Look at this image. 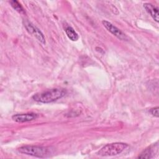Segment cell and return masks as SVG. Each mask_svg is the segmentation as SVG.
I'll use <instances>...</instances> for the list:
<instances>
[{
	"mask_svg": "<svg viewBox=\"0 0 159 159\" xmlns=\"http://www.w3.org/2000/svg\"><path fill=\"white\" fill-rule=\"evenodd\" d=\"M66 91L61 88H53L47 91L37 93L32 96V99L39 102L50 103L55 101L66 94Z\"/></svg>",
	"mask_w": 159,
	"mask_h": 159,
	"instance_id": "obj_1",
	"label": "cell"
},
{
	"mask_svg": "<svg viewBox=\"0 0 159 159\" xmlns=\"http://www.w3.org/2000/svg\"><path fill=\"white\" fill-rule=\"evenodd\" d=\"M18 151L23 154L30 155L39 158H45L52 155V149L50 147L36 146V145H24L19 147Z\"/></svg>",
	"mask_w": 159,
	"mask_h": 159,
	"instance_id": "obj_2",
	"label": "cell"
},
{
	"mask_svg": "<svg viewBox=\"0 0 159 159\" xmlns=\"http://www.w3.org/2000/svg\"><path fill=\"white\" fill-rule=\"evenodd\" d=\"M128 145L122 142H115L107 144L101 148L98 152L97 155L101 157H109L117 155L122 153Z\"/></svg>",
	"mask_w": 159,
	"mask_h": 159,
	"instance_id": "obj_3",
	"label": "cell"
},
{
	"mask_svg": "<svg viewBox=\"0 0 159 159\" xmlns=\"http://www.w3.org/2000/svg\"><path fill=\"white\" fill-rule=\"evenodd\" d=\"M24 27L26 29L27 31L34 35L39 42H40L42 43L45 44V39L43 35V34L42 33V32L35 26H34L32 23L29 22V21H25L24 22Z\"/></svg>",
	"mask_w": 159,
	"mask_h": 159,
	"instance_id": "obj_4",
	"label": "cell"
},
{
	"mask_svg": "<svg viewBox=\"0 0 159 159\" xmlns=\"http://www.w3.org/2000/svg\"><path fill=\"white\" fill-rule=\"evenodd\" d=\"M104 27L112 34L115 35L116 37L119 39L122 40H126L127 39V36L125 34H124L120 29H119L117 27L114 26L112 24L111 22L107 21V20H103L102 22Z\"/></svg>",
	"mask_w": 159,
	"mask_h": 159,
	"instance_id": "obj_5",
	"label": "cell"
},
{
	"mask_svg": "<svg viewBox=\"0 0 159 159\" xmlns=\"http://www.w3.org/2000/svg\"><path fill=\"white\" fill-rule=\"evenodd\" d=\"M37 118V114L35 113H26V114H16L12 116L13 120L17 122H26L32 121Z\"/></svg>",
	"mask_w": 159,
	"mask_h": 159,
	"instance_id": "obj_6",
	"label": "cell"
},
{
	"mask_svg": "<svg viewBox=\"0 0 159 159\" xmlns=\"http://www.w3.org/2000/svg\"><path fill=\"white\" fill-rule=\"evenodd\" d=\"M143 7L145 9L147 12L152 16L155 21L158 22V9L154 5L150 3H144Z\"/></svg>",
	"mask_w": 159,
	"mask_h": 159,
	"instance_id": "obj_7",
	"label": "cell"
},
{
	"mask_svg": "<svg viewBox=\"0 0 159 159\" xmlns=\"http://www.w3.org/2000/svg\"><path fill=\"white\" fill-rule=\"evenodd\" d=\"M65 33L67 35V37L72 41H76L78 40L79 39V35L76 32V31L75 30V29L70 27V26H68L65 28Z\"/></svg>",
	"mask_w": 159,
	"mask_h": 159,
	"instance_id": "obj_8",
	"label": "cell"
},
{
	"mask_svg": "<svg viewBox=\"0 0 159 159\" xmlns=\"http://www.w3.org/2000/svg\"><path fill=\"white\" fill-rule=\"evenodd\" d=\"M9 2H10L11 6L14 8V9H15L19 13H20L21 14H24L25 13L24 9L23 8V7L21 6V4L17 1L13 0V1H11Z\"/></svg>",
	"mask_w": 159,
	"mask_h": 159,
	"instance_id": "obj_9",
	"label": "cell"
},
{
	"mask_svg": "<svg viewBox=\"0 0 159 159\" xmlns=\"http://www.w3.org/2000/svg\"><path fill=\"white\" fill-rule=\"evenodd\" d=\"M152 154H153V152L152 150L150 148H148L147 149H145L139 156V158H150L152 157Z\"/></svg>",
	"mask_w": 159,
	"mask_h": 159,
	"instance_id": "obj_10",
	"label": "cell"
},
{
	"mask_svg": "<svg viewBox=\"0 0 159 159\" xmlns=\"http://www.w3.org/2000/svg\"><path fill=\"white\" fill-rule=\"evenodd\" d=\"M150 113L154 117H158V107H155L150 110Z\"/></svg>",
	"mask_w": 159,
	"mask_h": 159,
	"instance_id": "obj_11",
	"label": "cell"
}]
</instances>
